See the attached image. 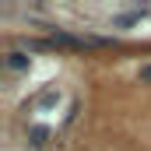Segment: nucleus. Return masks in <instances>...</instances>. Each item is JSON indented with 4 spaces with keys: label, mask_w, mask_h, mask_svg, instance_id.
<instances>
[{
    "label": "nucleus",
    "mask_w": 151,
    "mask_h": 151,
    "mask_svg": "<svg viewBox=\"0 0 151 151\" xmlns=\"http://www.w3.org/2000/svg\"><path fill=\"white\" fill-rule=\"evenodd\" d=\"M7 67H11V70H25V67H28V56H25V53H7Z\"/></svg>",
    "instance_id": "nucleus-1"
},
{
    "label": "nucleus",
    "mask_w": 151,
    "mask_h": 151,
    "mask_svg": "<svg viewBox=\"0 0 151 151\" xmlns=\"http://www.w3.org/2000/svg\"><path fill=\"white\" fill-rule=\"evenodd\" d=\"M46 137H49V130H46V127H35V130H32V144H35V148L46 144Z\"/></svg>",
    "instance_id": "nucleus-2"
},
{
    "label": "nucleus",
    "mask_w": 151,
    "mask_h": 151,
    "mask_svg": "<svg viewBox=\"0 0 151 151\" xmlns=\"http://www.w3.org/2000/svg\"><path fill=\"white\" fill-rule=\"evenodd\" d=\"M144 11H130V14H123V18H116V25H134L137 18H141Z\"/></svg>",
    "instance_id": "nucleus-3"
},
{
    "label": "nucleus",
    "mask_w": 151,
    "mask_h": 151,
    "mask_svg": "<svg viewBox=\"0 0 151 151\" xmlns=\"http://www.w3.org/2000/svg\"><path fill=\"white\" fill-rule=\"evenodd\" d=\"M141 77H144V81H151V67H141Z\"/></svg>",
    "instance_id": "nucleus-4"
}]
</instances>
